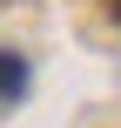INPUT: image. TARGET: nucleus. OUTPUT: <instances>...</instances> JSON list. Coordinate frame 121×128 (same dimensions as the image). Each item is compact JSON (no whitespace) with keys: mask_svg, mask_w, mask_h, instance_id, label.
I'll return each mask as SVG.
<instances>
[{"mask_svg":"<svg viewBox=\"0 0 121 128\" xmlns=\"http://www.w3.org/2000/svg\"><path fill=\"white\" fill-rule=\"evenodd\" d=\"M20 88H27V61L20 54H0V101H13Z\"/></svg>","mask_w":121,"mask_h":128,"instance_id":"nucleus-1","label":"nucleus"},{"mask_svg":"<svg viewBox=\"0 0 121 128\" xmlns=\"http://www.w3.org/2000/svg\"><path fill=\"white\" fill-rule=\"evenodd\" d=\"M115 14H121V7H115Z\"/></svg>","mask_w":121,"mask_h":128,"instance_id":"nucleus-2","label":"nucleus"}]
</instances>
